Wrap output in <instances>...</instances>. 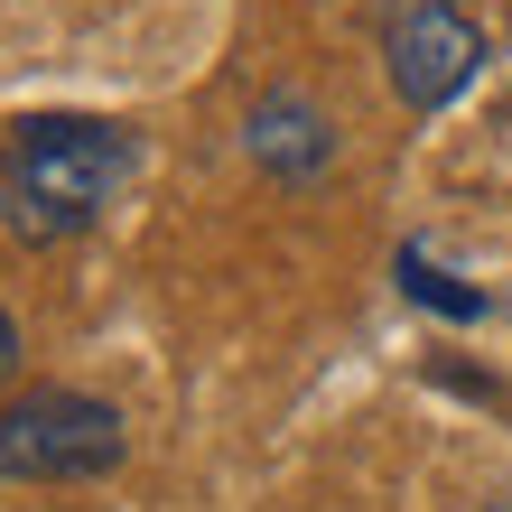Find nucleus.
Returning <instances> with one entry per match:
<instances>
[{
    "mask_svg": "<svg viewBox=\"0 0 512 512\" xmlns=\"http://www.w3.org/2000/svg\"><path fill=\"white\" fill-rule=\"evenodd\" d=\"M140 159V140L122 122H84V112H47V122L10 131L0 159V215L28 243H66V233L103 224V205L122 196V177Z\"/></svg>",
    "mask_w": 512,
    "mask_h": 512,
    "instance_id": "1",
    "label": "nucleus"
},
{
    "mask_svg": "<svg viewBox=\"0 0 512 512\" xmlns=\"http://www.w3.org/2000/svg\"><path fill=\"white\" fill-rule=\"evenodd\" d=\"M122 410L94 391H28L0 410V485H84L122 466Z\"/></svg>",
    "mask_w": 512,
    "mask_h": 512,
    "instance_id": "2",
    "label": "nucleus"
},
{
    "mask_svg": "<svg viewBox=\"0 0 512 512\" xmlns=\"http://www.w3.org/2000/svg\"><path fill=\"white\" fill-rule=\"evenodd\" d=\"M382 66H391V94L410 112H438V103H457L475 84L485 28H475L457 0H401V10L382 19Z\"/></svg>",
    "mask_w": 512,
    "mask_h": 512,
    "instance_id": "3",
    "label": "nucleus"
},
{
    "mask_svg": "<svg viewBox=\"0 0 512 512\" xmlns=\"http://www.w3.org/2000/svg\"><path fill=\"white\" fill-rule=\"evenodd\" d=\"M243 149H252L270 177L308 187V177H326V159H336V122H326L308 94H261L252 122H243Z\"/></svg>",
    "mask_w": 512,
    "mask_h": 512,
    "instance_id": "4",
    "label": "nucleus"
},
{
    "mask_svg": "<svg viewBox=\"0 0 512 512\" xmlns=\"http://www.w3.org/2000/svg\"><path fill=\"white\" fill-rule=\"evenodd\" d=\"M391 280H401V298H410V308H429V317H447V326H475V317H485V289H466L457 270H447V261H429L419 243H401Z\"/></svg>",
    "mask_w": 512,
    "mask_h": 512,
    "instance_id": "5",
    "label": "nucleus"
},
{
    "mask_svg": "<svg viewBox=\"0 0 512 512\" xmlns=\"http://www.w3.org/2000/svg\"><path fill=\"white\" fill-rule=\"evenodd\" d=\"M19 373V326H10V308H0V382Z\"/></svg>",
    "mask_w": 512,
    "mask_h": 512,
    "instance_id": "6",
    "label": "nucleus"
},
{
    "mask_svg": "<svg viewBox=\"0 0 512 512\" xmlns=\"http://www.w3.org/2000/svg\"><path fill=\"white\" fill-rule=\"evenodd\" d=\"M485 512H512V503H485Z\"/></svg>",
    "mask_w": 512,
    "mask_h": 512,
    "instance_id": "7",
    "label": "nucleus"
}]
</instances>
